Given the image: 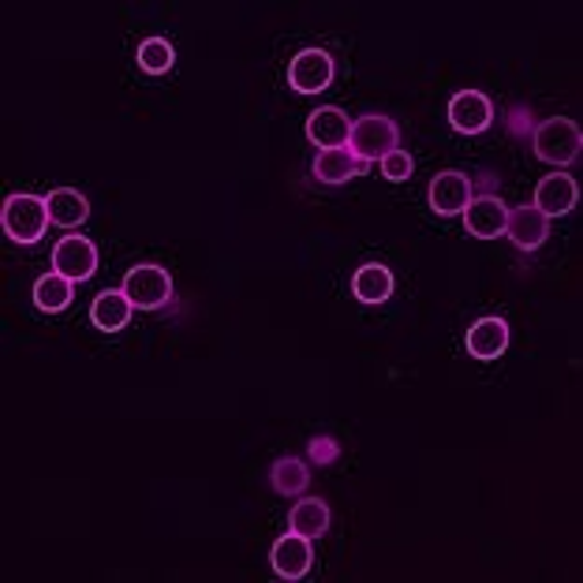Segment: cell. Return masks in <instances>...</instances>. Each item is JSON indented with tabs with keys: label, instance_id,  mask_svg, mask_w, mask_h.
Listing matches in <instances>:
<instances>
[{
	"label": "cell",
	"instance_id": "18",
	"mask_svg": "<svg viewBox=\"0 0 583 583\" xmlns=\"http://www.w3.org/2000/svg\"><path fill=\"white\" fill-rule=\"evenodd\" d=\"M45 202H50V221L61 224V229H79V224L87 221V213H90V202L82 199L75 187H56Z\"/></svg>",
	"mask_w": 583,
	"mask_h": 583
},
{
	"label": "cell",
	"instance_id": "7",
	"mask_svg": "<svg viewBox=\"0 0 583 583\" xmlns=\"http://www.w3.org/2000/svg\"><path fill=\"white\" fill-rule=\"evenodd\" d=\"M494 120V106L486 94L479 90H460L453 101H449V124H453L460 135H479L486 131Z\"/></svg>",
	"mask_w": 583,
	"mask_h": 583
},
{
	"label": "cell",
	"instance_id": "1",
	"mask_svg": "<svg viewBox=\"0 0 583 583\" xmlns=\"http://www.w3.org/2000/svg\"><path fill=\"white\" fill-rule=\"evenodd\" d=\"M531 143H535V157H539V162L565 168V165H572L580 157L583 135H580V128L572 124V120L553 117V120H542V124L535 128Z\"/></svg>",
	"mask_w": 583,
	"mask_h": 583
},
{
	"label": "cell",
	"instance_id": "19",
	"mask_svg": "<svg viewBox=\"0 0 583 583\" xmlns=\"http://www.w3.org/2000/svg\"><path fill=\"white\" fill-rule=\"evenodd\" d=\"M292 531L304 535V539H322L329 531V509L322 497H307V502H296L292 509Z\"/></svg>",
	"mask_w": 583,
	"mask_h": 583
},
{
	"label": "cell",
	"instance_id": "20",
	"mask_svg": "<svg viewBox=\"0 0 583 583\" xmlns=\"http://www.w3.org/2000/svg\"><path fill=\"white\" fill-rule=\"evenodd\" d=\"M72 285L75 280H68L64 274H45V277H37V285H34V304L45 310V315H56V310H64L72 304Z\"/></svg>",
	"mask_w": 583,
	"mask_h": 583
},
{
	"label": "cell",
	"instance_id": "2",
	"mask_svg": "<svg viewBox=\"0 0 583 583\" xmlns=\"http://www.w3.org/2000/svg\"><path fill=\"white\" fill-rule=\"evenodd\" d=\"M397 139L400 131L393 124L389 117H363L352 124V135H348V150H352L355 162H382V157H389L393 150H397Z\"/></svg>",
	"mask_w": 583,
	"mask_h": 583
},
{
	"label": "cell",
	"instance_id": "23",
	"mask_svg": "<svg viewBox=\"0 0 583 583\" xmlns=\"http://www.w3.org/2000/svg\"><path fill=\"white\" fill-rule=\"evenodd\" d=\"M411 168H416V162H411V154H404V150H393L389 157H382V173L389 176V180H408Z\"/></svg>",
	"mask_w": 583,
	"mask_h": 583
},
{
	"label": "cell",
	"instance_id": "17",
	"mask_svg": "<svg viewBox=\"0 0 583 583\" xmlns=\"http://www.w3.org/2000/svg\"><path fill=\"white\" fill-rule=\"evenodd\" d=\"M90 322L98 329H106V333H117V329H124L131 322V299L128 292H101L98 299H94L90 307Z\"/></svg>",
	"mask_w": 583,
	"mask_h": 583
},
{
	"label": "cell",
	"instance_id": "16",
	"mask_svg": "<svg viewBox=\"0 0 583 583\" xmlns=\"http://www.w3.org/2000/svg\"><path fill=\"white\" fill-rule=\"evenodd\" d=\"M352 292L360 304H385V299L393 296V274L382 266V262H366V266L355 270Z\"/></svg>",
	"mask_w": 583,
	"mask_h": 583
},
{
	"label": "cell",
	"instance_id": "3",
	"mask_svg": "<svg viewBox=\"0 0 583 583\" xmlns=\"http://www.w3.org/2000/svg\"><path fill=\"white\" fill-rule=\"evenodd\" d=\"M4 232L12 237L15 243H37L45 237V229H50V202L37 199V195H12V199L4 202Z\"/></svg>",
	"mask_w": 583,
	"mask_h": 583
},
{
	"label": "cell",
	"instance_id": "14",
	"mask_svg": "<svg viewBox=\"0 0 583 583\" xmlns=\"http://www.w3.org/2000/svg\"><path fill=\"white\" fill-rule=\"evenodd\" d=\"M547 221L535 206H520V210H509V221H505V237H509L520 251H535L542 248V240H547Z\"/></svg>",
	"mask_w": 583,
	"mask_h": 583
},
{
	"label": "cell",
	"instance_id": "15",
	"mask_svg": "<svg viewBox=\"0 0 583 583\" xmlns=\"http://www.w3.org/2000/svg\"><path fill=\"white\" fill-rule=\"evenodd\" d=\"M363 173V162H355L352 157V150L348 146H337V150H318V157H315V176L322 184H348L352 176H360Z\"/></svg>",
	"mask_w": 583,
	"mask_h": 583
},
{
	"label": "cell",
	"instance_id": "5",
	"mask_svg": "<svg viewBox=\"0 0 583 583\" xmlns=\"http://www.w3.org/2000/svg\"><path fill=\"white\" fill-rule=\"evenodd\" d=\"M288 82H292V90H299V94L326 90L329 82H333V56L326 50L296 53V61H292V68H288Z\"/></svg>",
	"mask_w": 583,
	"mask_h": 583
},
{
	"label": "cell",
	"instance_id": "12",
	"mask_svg": "<svg viewBox=\"0 0 583 583\" xmlns=\"http://www.w3.org/2000/svg\"><path fill=\"white\" fill-rule=\"evenodd\" d=\"M472 202V180L464 173H438L435 184H430V206L441 213V218H453V213H464V206Z\"/></svg>",
	"mask_w": 583,
	"mask_h": 583
},
{
	"label": "cell",
	"instance_id": "8",
	"mask_svg": "<svg viewBox=\"0 0 583 583\" xmlns=\"http://www.w3.org/2000/svg\"><path fill=\"white\" fill-rule=\"evenodd\" d=\"M505 221H509V206H505L497 195H479L464 206V229L479 240L502 237Z\"/></svg>",
	"mask_w": 583,
	"mask_h": 583
},
{
	"label": "cell",
	"instance_id": "6",
	"mask_svg": "<svg viewBox=\"0 0 583 583\" xmlns=\"http://www.w3.org/2000/svg\"><path fill=\"white\" fill-rule=\"evenodd\" d=\"M53 270L68 280H90L98 270V251L87 237H64L53 248Z\"/></svg>",
	"mask_w": 583,
	"mask_h": 583
},
{
	"label": "cell",
	"instance_id": "10",
	"mask_svg": "<svg viewBox=\"0 0 583 583\" xmlns=\"http://www.w3.org/2000/svg\"><path fill=\"white\" fill-rule=\"evenodd\" d=\"M348 135H352V120H348V112L333 109V106H322L310 112L307 120V139L315 143L318 150H337L348 143Z\"/></svg>",
	"mask_w": 583,
	"mask_h": 583
},
{
	"label": "cell",
	"instance_id": "22",
	"mask_svg": "<svg viewBox=\"0 0 583 583\" xmlns=\"http://www.w3.org/2000/svg\"><path fill=\"white\" fill-rule=\"evenodd\" d=\"M173 64H176V50H173V42H165V37H146V42L139 45V68L143 72L165 75Z\"/></svg>",
	"mask_w": 583,
	"mask_h": 583
},
{
	"label": "cell",
	"instance_id": "21",
	"mask_svg": "<svg viewBox=\"0 0 583 583\" xmlns=\"http://www.w3.org/2000/svg\"><path fill=\"white\" fill-rule=\"evenodd\" d=\"M307 483H310V472H307L304 460L285 457V460H277V464H274V491L277 494H285V497L304 494Z\"/></svg>",
	"mask_w": 583,
	"mask_h": 583
},
{
	"label": "cell",
	"instance_id": "11",
	"mask_svg": "<svg viewBox=\"0 0 583 583\" xmlns=\"http://www.w3.org/2000/svg\"><path fill=\"white\" fill-rule=\"evenodd\" d=\"M270 561H274V572L280 580H299V576H307L310 561H315V550H310V539L292 531L285 539H277Z\"/></svg>",
	"mask_w": 583,
	"mask_h": 583
},
{
	"label": "cell",
	"instance_id": "9",
	"mask_svg": "<svg viewBox=\"0 0 583 583\" xmlns=\"http://www.w3.org/2000/svg\"><path fill=\"white\" fill-rule=\"evenodd\" d=\"M576 180L569 173H550L547 180L535 187V210L542 218H565V213L576 206Z\"/></svg>",
	"mask_w": 583,
	"mask_h": 583
},
{
	"label": "cell",
	"instance_id": "4",
	"mask_svg": "<svg viewBox=\"0 0 583 583\" xmlns=\"http://www.w3.org/2000/svg\"><path fill=\"white\" fill-rule=\"evenodd\" d=\"M124 292H128L131 307L157 310L173 299V277H168L162 266H135L124 277Z\"/></svg>",
	"mask_w": 583,
	"mask_h": 583
},
{
	"label": "cell",
	"instance_id": "13",
	"mask_svg": "<svg viewBox=\"0 0 583 583\" xmlns=\"http://www.w3.org/2000/svg\"><path fill=\"white\" fill-rule=\"evenodd\" d=\"M509 348V322L505 318H479V322L468 329V352L475 360H497V355Z\"/></svg>",
	"mask_w": 583,
	"mask_h": 583
}]
</instances>
